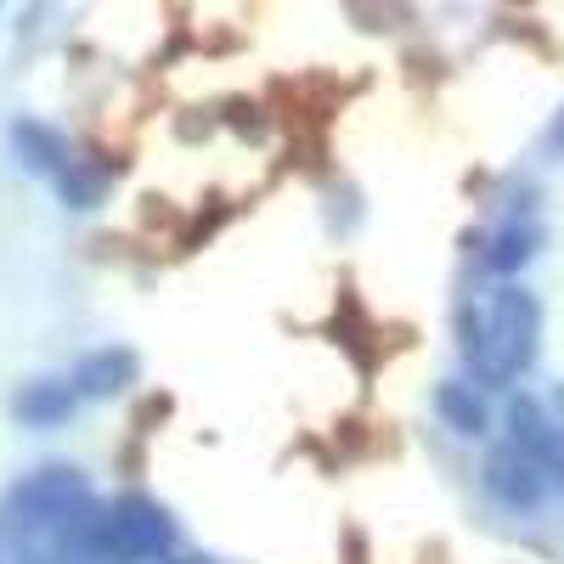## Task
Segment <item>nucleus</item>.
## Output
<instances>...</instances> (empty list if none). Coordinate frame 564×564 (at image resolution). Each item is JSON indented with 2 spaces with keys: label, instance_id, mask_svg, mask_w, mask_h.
I'll return each mask as SVG.
<instances>
[{
  "label": "nucleus",
  "instance_id": "8",
  "mask_svg": "<svg viewBox=\"0 0 564 564\" xmlns=\"http://www.w3.org/2000/svg\"><path fill=\"white\" fill-rule=\"evenodd\" d=\"M435 412H441V423L452 435H486L491 430V406H486V395L475 390V384H463V379H441L435 384Z\"/></svg>",
  "mask_w": 564,
  "mask_h": 564
},
{
  "label": "nucleus",
  "instance_id": "1",
  "mask_svg": "<svg viewBox=\"0 0 564 564\" xmlns=\"http://www.w3.org/2000/svg\"><path fill=\"white\" fill-rule=\"evenodd\" d=\"M457 339L480 384H513L542 350V300L520 282H502L486 305L457 311Z\"/></svg>",
  "mask_w": 564,
  "mask_h": 564
},
{
  "label": "nucleus",
  "instance_id": "12",
  "mask_svg": "<svg viewBox=\"0 0 564 564\" xmlns=\"http://www.w3.org/2000/svg\"><path fill=\"white\" fill-rule=\"evenodd\" d=\"M553 141H564V119H558V124H553Z\"/></svg>",
  "mask_w": 564,
  "mask_h": 564
},
{
  "label": "nucleus",
  "instance_id": "13",
  "mask_svg": "<svg viewBox=\"0 0 564 564\" xmlns=\"http://www.w3.org/2000/svg\"><path fill=\"white\" fill-rule=\"evenodd\" d=\"M558 406H564V390H558Z\"/></svg>",
  "mask_w": 564,
  "mask_h": 564
},
{
  "label": "nucleus",
  "instance_id": "10",
  "mask_svg": "<svg viewBox=\"0 0 564 564\" xmlns=\"http://www.w3.org/2000/svg\"><path fill=\"white\" fill-rule=\"evenodd\" d=\"M57 193H63L68 209H97L102 204V175L85 170V159H74L68 175H57Z\"/></svg>",
  "mask_w": 564,
  "mask_h": 564
},
{
  "label": "nucleus",
  "instance_id": "7",
  "mask_svg": "<svg viewBox=\"0 0 564 564\" xmlns=\"http://www.w3.org/2000/svg\"><path fill=\"white\" fill-rule=\"evenodd\" d=\"M12 153L34 170V175H68V164H74V148L52 130V124H40V119H18L12 124Z\"/></svg>",
  "mask_w": 564,
  "mask_h": 564
},
{
  "label": "nucleus",
  "instance_id": "2",
  "mask_svg": "<svg viewBox=\"0 0 564 564\" xmlns=\"http://www.w3.org/2000/svg\"><path fill=\"white\" fill-rule=\"evenodd\" d=\"M90 502V480L74 463H45L0 497V536H57Z\"/></svg>",
  "mask_w": 564,
  "mask_h": 564
},
{
  "label": "nucleus",
  "instance_id": "11",
  "mask_svg": "<svg viewBox=\"0 0 564 564\" xmlns=\"http://www.w3.org/2000/svg\"><path fill=\"white\" fill-rule=\"evenodd\" d=\"M164 564H209V558H164Z\"/></svg>",
  "mask_w": 564,
  "mask_h": 564
},
{
  "label": "nucleus",
  "instance_id": "9",
  "mask_svg": "<svg viewBox=\"0 0 564 564\" xmlns=\"http://www.w3.org/2000/svg\"><path fill=\"white\" fill-rule=\"evenodd\" d=\"M536 243H542L536 220H508V226H497V238H491V249H486V265H491L497 276H513L520 265H531Z\"/></svg>",
  "mask_w": 564,
  "mask_h": 564
},
{
  "label": "nucleus",
  "instance_id": "4",
  "mask_svg": "<svg viewBox=\"0 0 564 564\" xmlns=\"http://www.w3.org/2000/svg\"><path fill=\"white\" fill-rule=\"evenodd\" d=\"M480 486H486L502 508H513V513L542 508L547 491H553L547 468H542L531 452H520V446H497V452L486 457V468H480Z\"/></svg>",
  "mask_w": 564,
  "mask_h": 564
},
{
  "label": "nucleus",
  "instance_id": "6",
  "mask_svg": "<svg viewBox=\"0 0 564 564\" xmlns=\"http://www.w3.org/2000/svg\"><path fill=\"white\" fill-rule=\"evenodd\" d=\"M79 406V390L68 379H29L18 395H12V417L29 423V430H57V423H68Z\"/></svg>",
  "mask_w": 564,
  "mask_h": 564
},
{
  "label": "nucleus",
  "instance_id": "3",
  "mask_svg": "<svg viewBox=\"0 0 564 564\" xmlns=\"http://www.w3.org/2000/svg\"><path fill=\"white\" fill-rule=\"evenodd\" d=\"M102 536H108V547H113L124 564H164L170 547H175V520H170L164 502L130 491V497L108 502Z\"/></svg>",
  "mask_w": 564,
  "mask_h": 564
},
{
  "label": "nucleus",
  "instance_id": "5",
  "mask_svg": "<svg viewBox=\"0 0 564 564\" xmlns=\"http://www.w3.org/2000/svg\"><path fill=\"white\" fill-rule=\"evenodd\" d=\"M135 372H141V361H135L130 345H102V350H85L74 361L68 384L79 390V401H113L135 384Z\"/></svg>",
  "mask_w": 564,
  "mask_h": 564
}]
</instances>
